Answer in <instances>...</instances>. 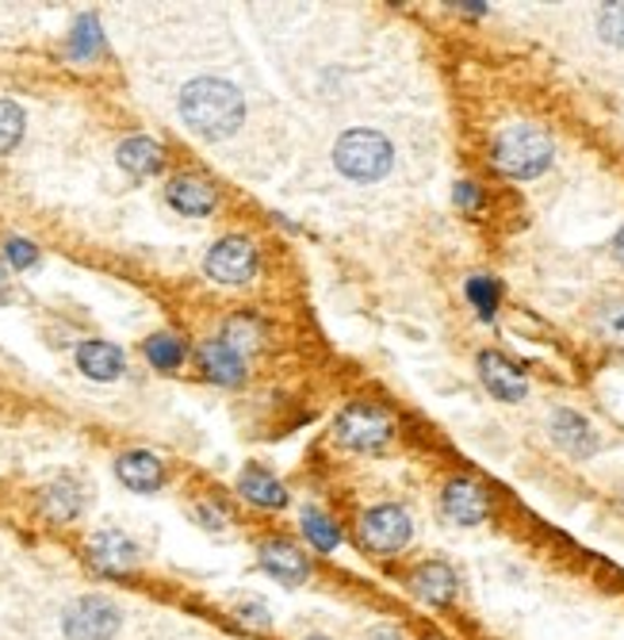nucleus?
Returning a JSON list of instances; mask_svg holds the SVG:
<instances>
[{
  "label": "nucleus",
  "instance_id": "obj_5",
  "mask_svg": "<svg viewBox=\"0 0 624 640\" xmlns=\"http://www.w3.org/2000/svg\"><path fill=\"white\" fill-rule=\"evenodd\" d=\"M69 640H107L120 629V610L107 598H77L61 618Z\"/></svg>",
  "mask_w": 624,
  "mask_h": 640
},
{
  "label": "nucleus",
  "instance_id": "obj_24",
  "mask_svg": "<svg viewBox=\"0 0 624 640\" xmlns=\"http://www.w3.org/2000/svg\"><path fill=\"white\" fill-rule=\"evenodd\" d=\"M226 346L234 349V353H253L257 346H261V323L249 315H238L226 323Z\"/></svg>",
  "mask_w": 624,
  "mask_h": 640
},
{
  "label": "nucleus",
  "instance_id": "obj_7",
  "mask_svg": "<svg viewBox=\"0 0 624 640\" xmlns=\"http://www.w3.org/2000/svg\"><path fill=\"white\" fill-rule=\"evenodd\" d=\"M361 541L372 552H399L410 541V518L402 506H372L361 521Z\"/></svg>",
  "mask_w": 624,
  "mask_h": 640
},
{
  "label": "nucleus",
  "instance_id": "obj_13",
  "mask_svg": "<svg viewBox=\"0 0 624 640\" xmlns=\"http://www.w3.org/2000/svg\"><path fill=\"white\" fill-rule=\"evenodd\" d=\"M115 475H120L131 491H158L161 480H166V468H161V460L154 457V452L135 449V452H123L120 464H115Z\"/></svg>",
  "mask_w": 624,
  "mask_h": 640
},
{
  "label": "nucleus",
  "instance_id": "obj_28",
  "mask_svg": "<svg viewBox=\"0 0 624 640\" xmlns=\"http://www.w3.org/2000/svg\"><path fill=\"white\" fill-rule=\"evenodd\" d=\"M598 326H602L605 338L613 341H624V300L610 303V307L602 311V318H598Z\"/></svg>",
  "mask_w": 624,
  "mask_h": 640
},
{
  "label": "nucleus",
  "instance_id": "obj_10",
  "mask_svg": "<svg viewBox=\"0 0 624 640\" xmlns=\"http://www.w3.org/2000/svg\"><path fill=\"white\" fill-rule=\"evenodd\" d=\"M89 557L97 568L104 572H127V568L138 564V549L127 534L120 529H100V534L89 537Z\"/></svg>",
  "mask_w": 624,
  "mask_h": 640
},
{
  "label": "nucleus",
  "instance_id": "obj_27",
  "mask_svg": "<svg viewBox=\"0 0 624 640\" xmlns=\"http://www.w3.org/2000/svg\"><path fill=\"white\" fill-rule=\"evenodd\" d=\"M598 31H602L605 43L624 46V4H605L598 12Z\"/></svg>",
  "mask_w": 624,
  "mask_h": 640
},
{
  "label": "nucleus",
  "instance_id": "obj_6",
  "mask_svg": "<svg viewBox=\"0 0 624 640\" xmlns=\"http://www.w3.org/2000/svg\"><path fill=\"white\" fill-rule=\"evenodd\" d=\"M257 272V249L249 238H223L215 249L207 254V277H215L218 284H246Z\"/></svg>",
  "mask_w": 624,
  "mask_h": 640
},
{
  "label": "nucleus",
  "instance_id": "obj_34",
  "mask_svg": "<svg viewBox=\"0 0 624 640\" xmlns=\"http://www.w3.org/2000/svg\"><path fill=\"white\" fill-rule=\"evenodd\" d=\"M8 300V280H4V272H0V303Z\"/></svg>",
  "mask_w": 624,
  "mask_h": 640
},
{
  "label": "nucleus",
  "instance_id": "obj_23",
  "mask_svg": "<svg viewBox=\"0 0 624 640\" xmlns=\"http://www.w3.org/2000/svg\"><path fill=\"white\" fill-rule=\"evenodd\" d=\"M146 357H150L154 369L173 372L177 364L184 361V346H181V338H173V334H154V338L146 341Z\"/></svg>",
  "mask_w": 624,
  "mask_h": 640
},
{
  "label": "nucleus",
  "instance_id": "obj_12",
  "mask_svg": "<svg viewBox=\"0 0 624 640\" xmlns=\"http://www.w3.org/2000/svg\"><path fill=\"white\" fill-rule=\"evenodd\" d=\"M552 437H556L559 449H567L571 457H590V452L598 449L594 426L582 415H575V411H556V415H552Z\"/></svg>",
  "mask_w": 624,
  "mask_h": 640
},
{
  "label": "nucleus",
  "instance_id": "obj_35",
  "mask_svg": "<svg viewBox=\"0 0 624 640\" xmlns=\"http://www.w3.org/2000/svg\"><path fill=\"white\" fill-rule=\"evenodd\" d=\"M310 640H322V637H310Z\"/></svg>",
  "mask_w": 624,
  "mask_h": 640
},
{
  "label": "nucleus",
  "instance_id": "obj_19",
  "mask_svg": "<svg viewBox=\"0 0 624 640\" xmlns=\"http://www.w3.org/2000/svg\"><path fill=\"white\" fill-rule=\"evenodd\" d=\"M77 364L92 380H115L123 372V353L120 346H107V341H84L77 349Z\"/></svg>",
  "mask_w": 624,
  "mask_h": 640
},
{
  "label": "nucleus",
  "instance_id": "obj_21",
  "mask_svg": "<svg viewBox=\"0 0 624 640\" xmlns=\"http://www.w3.org/2000/svg\"><path fill=\"white\" fill-rule=\"evenodd\" d=\"M100 46H104V31H100L97 15H81L73 27V38H69V58L89 61L100 54Z\"/></svg>",
  "mask_w": 624,
  "mask_h": 640
},
{
  "label": "nucleus",
  "instance_id": "obj_17",
  "mask_svg": "<svg viewBox=\"0 0 624 640\" xmlns=\"http://www.w3.org/2000/svg\"><path fill=\"white\" fill-rule=\"evenodd\" d=\"M238 491H241V498H249L253 506H269V510L287 506V491L280 487L276 475H269L264 468H246L238 480Z\"/></svg>",
  "mask_w": 624,
  "mask_h": 640
},
{
  "label": "nucleus",
  "instance_id": "obj_2",
  "mask_svg": "<svg viewBox=\"0 0 624 640\" xmlns=\"http://www.w3.org/2000/svg\"><path fill=\"white\" fill-rule=\"evenodd\" d=\"M552 138L544 135L541 127H506L502 135L495 138V166L502 169L513 181H533L544 169L552 166Z\"/></svg>",
  "mask_w": 624,
  "mask_h": 640
},
{
  "label": "nucleus",
  "instance_id": "obj_31",
  "mask_svg": "<svg viewBox=\"0 0 624 640\" xmlns=\"http://www.w3.org/2000/svg\"><path fill=\"white\" fill-rule=\"evenodd\" d=\"M238 614L249 621V626H269V610H264V606H257V603H241Z\"/></svg>",
  "mask_w": 624,
  "mask_h": 640
},
{
  "label": "nucleus",
  "instance_id": "obj_25",
  "mask_svg": "<svg viewBox=\"0 0 624 640\" xmlns=\"http://www.w3.org/2000/svg\"><path fill=\"white\" fill-rule=\"evenodd\" d=\"M467 300L475 303L479 318H495L498 300H502V288H498V280H490V277H472L467 280Z\"/></svg>",
  "mask_w": 624,
  "mask_h": 640
},
{
  "label": "nucleus",
  "instance_id": "obj_18",
  "mask_svg": "<svg viewBox=\"0 0 624 640\" xmlns=\"http://www.w3.org/2000/svg\"><path fill=\"white\" fill-rule=\"evenodd\" d=\"M415 591L426 603L444 606L456 595V575H452V568L441 564V560H429V564H421L415 572Z\"/></svg>",
  "mask_w": 624,
  "mask_h": 640
},
{
  "label": "nucleus",
  "instance_id": "obj_30",
  "mask_svg": "<svg viewBox=\"0 0 624 640\" xmlns=\"http://www.w3.org/2000/svg\"><path fill=\"white\" fill-rule=\"evenodd\" d=\"M456 204L464 207V212H479V207H483V192L475 189V184L460 181L456 184Z\"/></svg>",
  "mask_w": 624,
  "mask_h": 640
},
{
  "label": "nucleus",
  "instance_id": "obj_1",
  "mask_svg": "<svg viewBox=\"0 0 624 640\" xmlns=\"http://www.w3.org/2000/svg\"><path fill=\"white\" fill-rule=\"evenodd\" d=\"M181 120L200 138H226L246 120V100L218 77H196L181 89Z\"/></svg>",
  "mask_w": 624,
  "mask_h": 640
},
{
  "label": "nucleus",
  "instance_id": "obj_16",
  "mask_svg": "<svg viewBox=\"0 0 624 640\" xmlns=\"http://www.w3.org/2000/svg\"><path fill=\"white\" fill-rule=\"evenodd\" d=\"M166 197H169V204L184 215H207L218 200L215 189H211L207 181H200V177H177V181L169 184Z\"/></svg>",
  "mask_w": 624,
  "mask_h": 640
},
{
  "label": "nucleus",
  "instance_id": "obj_22",
  "mask_svg": "<svg viewBox=\"0 0 624 640\" xmlns=\"http://www.w3.org/2000/svg\"><path fill=\"white\" fill-rule=\"evenodd\" d=\"M303 534H307V541L315 544L318 552H333L341 544V529L318 510H303Z\"/></svg>",
  "mask_w": 624,
  "mask_h": 640
},
{
  "label": "nucleus",
  "instance_id": "obj_11",
  "mask_svg": "<svg viewBox=\"0 0 624 640\" xmlns=\"http://www.w3.org/2000/svg\"><path fill=\"white\" fill-rule=\"evenodd\" d=\"M261 568L269 575H276L280 583H287V587H295V583H303L310 575L307 557H303V552L295 549L292 541H269V544H261Z\"/></svg>",
  "mask_w": 624,
  "mask_h": 640
},
{
  "label": "nucleus",
  "instance_id": "obj_33",
  "mask_svg": "<svg viewBox=\"0 0 624 640\" xmlns=\"http://www.w3.org/2000/svg\"><path fill=\"white\" fill-rule=\"evenodd\" d=\"M452 8H464V12L479 15V12H483V8H487V4H475V0H464V4H452Z\"/></svg>",
  "mask_w": 624,
  "mask_h": 640
},
{
  "label": "nucleus",
  "instance_id": "obj_14",
  "mask_svg": "<svg viewBox=\"0 0 624 640\" xmlns=\"http://www.w3.org/2000/svg\"><path fill=\"white\" fill-rule=\"evenodd\" d=\"M200 364H204V372L215 384H241L246 380V361H241V353H234L226 341H207V346H200Z\"/></svg>",
  "mask_w": 624,
  "mask_h": 640
},
{
  "label": "nucleus",
  "instance_id": "obj_29",
  "mask_svg": "<svg viewBox=\"0 0 624 640\" xmlns=\"http://www.w3.org/2000/svg\"><path fill=\"white\" fill-rule=\"evenodd\" d=\"M4 254H8V261L15 265V269H31V265L38 261V249L31 246L27 238H8V246H4Z\"/></svg>",
  "mask_w": 624,
  "mask_h": 640
},
{
  "label": "nucleus",
  "instance_id": "obj_20",
  "mask_svg": "<svg viewBox=\"0 0 624 640\" xmlns=\"http://www.w3.org/2000/svg\"><path fill=\"white\" fill-rule=\"evenodd\" d=\"M81 506H84V498H81V487H77L73 480H54L50 487L43 491V510L50 514L54 521L77 518Z\"/></svg>",
  "mask_w": 624,
  "mask_h": 640
},
{
  "label": "nucleus",
  "instance_id": "obj_9",
  "mask_svg": "<svg viewBox=\"0 0 624 640\" xmlns=\"http://www.w3.org/2000/svg\"><path fill=\"white\" fill-rule=\"evenodd\" d=\"M479 377L487 384V392L502 403H518L525 400V377H521L518 364H510L502 353H479Z\"/></svg>",
  "mask_w": 624,
  "mask_h": 640
},
{
  "label": "nucleus",
  "instance_id": "obj_32",
  "mask_svg": "<svg viewBox=\"0 0 624 640\" xmlns=\"http://www.w3.org/2000/svg\"><path fill=\"white\" fill-rule=\"evenodd\" d=\"M613 254H617V261H624V226L617 231V238H613Z\"/></svg>",
  "mask_w": 624,
  "mask_h": 640
},
{
  "label": "nucleus",
  "instance_id": "obj_4",
  "mask_svg": "<svg viewBox=\"0 0 624 640\" xmlns=\"http://www.w3.org/2000/svg\"><path fill=\"white\" fill-rule=\"evenodd\" d=\"M333 434H338V441L349 445V449L376 452L395 437V423L384 407H376V403H349L338 415V423H333Z\"/></svg>",
  "mask_w": 624,
  "mask_h": 640
},
{
  "label": "nucleus",
  "instance_id": "obj_3",
  "mask_svg": "<svg viewBox=\"0 0 624 640\" xmlns=\"http://www.w3.org/2000/svg\"><path fill=\"white\" fill-rule=\"evenodd\" d=\"M333 161L349 181H379L395 161V150L379 131H345L333 146Z\"/></svg>",
  "mask_w": 624,
  "mask_h": 640
},
{
  "label": "nucleus",
  "instance_id": "obj_15",
  "mask_svg": "<svg viewBox=\"0 0 624 640\" xmlns=\"http://www.w3.org/2000/svg\"><path fill=\"white\" fill-rule=\"evenodd\" d=\"M120 166L127 169V173H135V177H154V173H161V166H166V150H161L154 138H127V143H120Z\"/></svg>",
  "mask_w": 624,
  "mask_h": 640
},
{
  "label": "nucleus",
  "instance_id": "obj_26",
  "mask_svg": "<svg viewBox=\"0 0 624 640\" xmlns=\"http://www.w3.org/2000/svg\"><path fill=\"white\" fill-rule=\"evenodd\" d=\"M23 138V112L12 100H0V154H8Z\"/></svg>",
  "mask_w": 624,
  "mask_h": 640
},
{
  "label": "nucleus",
  "instance_id": "obj_8",
  "mask_svg": "<svg viewBox=\"0 0 624 640\" xmlns=\"http://www.w3.org/2000/svg\"><path fill=\"white\" fill-rule=\"evenodd\" d=\"M441 506L456 526H479L490 510V498L475 480H452L441 495Z\"/></svg>",
  "mask_w": 624,
  "mask_h": 640
}]
</instances>
